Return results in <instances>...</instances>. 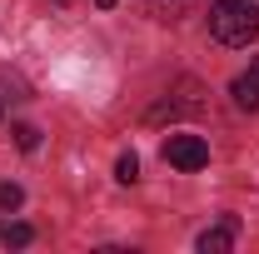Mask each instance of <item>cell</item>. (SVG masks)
<instances>
[{
    "instance_id": "obj_2",
    "label": "cell",
    "mask_w": 259,
    "mask_h": 254,
    "mask_svg": "<svg viewBox=\"0 0 259 254\" xmlns=\"http://www.w3.org/2000/svg\"><path fill=\"white\" fill-rule=\"evenodd\" d=\"M199 110H204V95H199V85H194V80H185V85H180V90H169V95H164L145 120H150V125H164V120H185V115H199Z\"/></svg>"
},
{
    "instance_id": "obj_3",
    "label": "cell",
    "mask_w": 259,
    "mask_h": 254,
    "mask_svg": "<svg viewBox=\"0 0 259 254\" xmlns=\"http://www.w3.org/2000/svg\"><path fill=\"white\" fill-rule=\"evenodd\" d=\"M164 164H175V170L194 175V170L209 164V145H204L199 135H169V140H164Z\"/></svg>"
},
{
    "instance_id": "obj_10",
    "label": "cell",
    "mask_w": 259,
    "mask_h": 254,
    "mask_svg": "<svg viewBox=\"0 0 259 254\" xmlns=\"http://www.w3.org/2000/svg\"><path fill=\"white\" fill-rule=\"evenodd\" d=\"M10 135H15V145H20V150H35V145H40V130H35V125H15Z\"/></svg>"
},
{
    "instance_id": "obj_12",
    "label": "cell",
    "mask_w": 259,
    "mask_h": 254,
    "mask_svg": "<svg viewBox=\"0 0 259 254\" xmlns=\"http://www.w3.org/2000/svg\"><path fill=\"white\" fill-rule=\"evenodd\" d=\"M60 5H65V0H60Z\"/></svg>"
},
{
    "instance_id": "obj_11",
    "label": "cell",
    "mask_w": 259,
    "mask_h": 254,
    "mask_svg": "<svg viewBox=\"0 0 259 254\" xmlns=\"http://www.w3.org/2000/svg\"><path fill=\"white\" fill-rule=\"evenodd\" d=\"M95 5H100V10H115V5H120V0H95Z\"/></svg>"
},
{
    "instance_id": "obj_5",
    "label": "cell",
    "mask_w": 259,
    "mask_h": 254,
    "mask_svg": "<svg viewBox=\"0 0 259 254\" xmlns=\"http://www.w3.org/2000/svg\"><path fill=\"white\" fill-rule=\"evenodd\" d=\"M229 95H234V105H239V110H259V55L249 60V70H244V75H234Z\"/></svg>"
},
{
    "instance_id": "obj_4",
    "label": "cell",
    "mask_w": 259,
    "mask_h": 254,
    "mask_svg": "<svg viewBox=\"0 0 259 254\" xmlns=\"http://www.w3.org/2000/svg\"><path fill=\"white\" fill-rule=\"evenodd\" d=\"M234 239H239V224H234V220H220V224H209V229L194 239V249H199V254H229V249H234Z\"/></svg>"
},
{
    "instance_id": "obj_7",
    "label": "cell",
    "mask_w": 259,
    "mask_h": 254,
    "mask_svg": "<svg viewBox=\"0 0 259 254\" xmlns=\"http://www.w3.org/2000/svg\"><path fill=\"white\" fill-rule=\"evenodd\" d=\"M115 180H120V185H135V180H140V159L120 155V159H115Z\"/></svg>"
},
{
    "instance_id": "obj_8",
    "label": "cell",
    "mask_w": 259,
    "mask_h": 254,
    "mask_svg": "<svg viewBox=\"0 0 259 254\" xmlns=\"http://www.w3.org/2000/svg\"><path fill=\"white\" fill-rule=\"evenodd\" d=\"M20 204H25V190L10 185V180H0V209H20Z\"/></svg>"
},
{
    "instance_id": "obj_1",
    "label": "cell",
    "mask_w": 259,
    "mask_h": 254,
    "mask_svg": "<svg viewBox=\"0 0 259 254\" xmlns=\"http://www.w3.org/2000/svg\"><path fill=\"white\" fill-rule=\"evenodd\" d=\"M209 35L220 45H249L259 35V0H209Z\"/></svg>"
},
{
    "instance_id": "obj_6",
    "label": "cell",
    "mask_w": 259,
    "mask_h": 254,
    "mask_svg": "<svg viewBox=\"0 0 259 254\" xmlns=\"http://www.w3.org/2000/svg\"><path fill=\"white\" fill-rule=\"evenodd\" d=\"M194 10V0H150V15L164 20V25H175V20H185Z\"/></svg>"
},
{
    "instance_id": "obj_9",
    "label": "cell",
    "mask_w": 259,
    "mask_h": 254,
    "mask_svg": "<svg viewBox=\"0 0 259 254\" xmlns=\"http://www.w3.org/2000/svg\"><path fill=\"white\" fill-rule=\"evenodd\" d=\"M0 239H5V244H15V249H20V244H30V239H35V229H30V224H10V229H5V234H0Z\"/></svg>"
}]
</instances>
